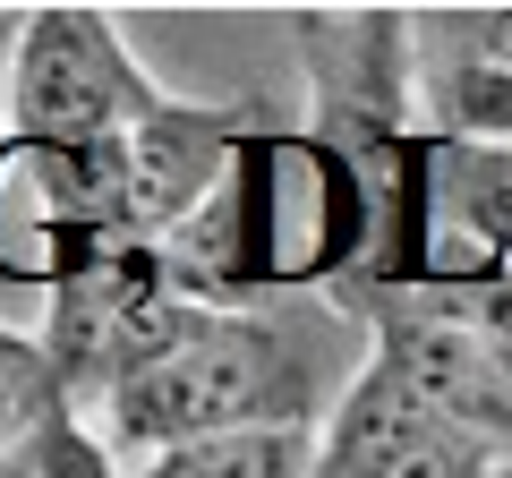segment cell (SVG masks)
<instances>
[{"instance_id": "cell-1", "label": "cell", "mask_w": 512, "mask_h": 478, "mask_svg": "<svg viewBox=\"0 0 512 478\" xmlns=\"http://www.w3.org/2000/svg\"><path fill=\"white\" fill-rule=\"evenodd\" d=\"M367 180L316 129H265L231 154L222 188L163 239V274L197 308H274L316 282H359Z\"/></svg>"}, {"instance_id": "cell-2", "label": "cell", "mask_w": 512, "mask_h": 478, "mask_svg": "<svg viewBox=\"0 0 512 478\" xmlns=\"http://www.w3.org/2000/svg\"><path fill=\"white\" fill-rule=\"evenodd\" d=\"M325 325H342V316L333 308L308 316V308H282V299L274 308H205L146 376L103 393L86 410V427L111 444L120 470L205 436H256V427H308L316 436L359 376L325 359L333 342Z\"/></svg>"}, {"instance_id": "cell-3", "label": "cell", "mask_w": 512, "mask_h": 478, "mask_svg": "<svg viewBox=\"0 0 512 478\" xmlns=\"http://www.w3.org/2000/svg\"><path fill=\"white\" fill-rule=\"evenodd\" d=\"M163 103H171V86L137 60V43H128L103 9H86V0L26 9L0 129L43 137V146H120V137L137 129V120H154Z\"/></svg>"}, {"instance_id": "cell-4", "label": "cell", "mask_w": 512, "mask_h": 478, "mask_svg": "<svg viewBox=\"0 0 512 478\" xmlns=\"http://www.w3.org/2000/svg\"><path fill=\"white\" fill-rule=\"evenodd\" d=\"M111 239H128L120 146H43L0 129V291L52 299Z\"/></svg>"}, {"instance_id": "cell-5", "label": "cell", "mask_w": 512, "mask_h": 478, "mask_svg": "<svg viewBox=\"0 0 512 478\" xmlns=\"http://www.w3.org/2000/svg\"><path fill=\"white\" fill-rule=\"evenodd\" d=\"M299 43H308V129L350 163H384V154L419 137L410 111V18L393 9H299Z\"/></svg>"}, {"instance_id": "cell-6", "label": "cell", "mask_w": 512, "mask_h": 478, "mask_svg": "<svg viewBox=\"0 0 512 478\" xmlns=\"http://www.w3.org/2000/svg\"><path fill=\"white\" fill-rule=\"evenodd\" d=\"M308 478H504V453L444 427L393 368L367 359L333 402V419L316 427Z\"/></svg>"}, {"instance_id": "cell-7", "label": "cell", "mask_w": 512, "mask_h": 478, "mask_svg": "<svg viewBox=\"0 0 512 478\" xmlns=\"http://www.w3.org/2000/svg\"><path fill=\"white\" fill-rule=\"evenodd\" d=\"M256 137V111L248 103H180L171 94L154 120L120 137V205H128V239L163 248L188 214L222 188L231 154Z\"/></svg>"}, {"instance_id": "cell-8", "label": "cell", "mask_w": 512, "mask_h": 478, "mask_svg": "<svg viewBox=\"0 0 512 478\" xmlns=\"http://www.w3.org/2000/svg\"><path fill=\"white\" fill-rule=\"evenodd\" d=\"M308 461H316L308 427H256V436H205L180 453H154L128 478H308Z\"/></svg>"}, {"instance_id": "cell-9", "label": "cell", "mask_w": 512, "mask_h": 478, "mask_svg": "<svg viewBox=\"0 0 512 478\" xmlns=\"http://www.w3.org/2000/svg\"><path fill=\"white\" fill-rule=\"evenodd\" d=\"M52 410H69V385H60L52 350H43V333L26 325H0V453L18 436H35Z\"/></svg>"}, {"instance_id": "cell-10", "label": "cell", "mask_w": 512, "mask_h": 478, "mask_svg": "<svg viewBox=\"0 0 512 478\" xmlns=\"http://www.w3.org/2000/svg\"><path fill=\"white\" fill-rule=\"evenodd\" d=\"M0 478H128V470L86 427V410H52L35 436H18L9 453H0Z\"/></svg>"}, {"instance_id": "cell-11", "label": "cell", "mask_w": 512, "mask_h": 478, "mask_svg": "<svg viewBox=\"0 0 512 478\" xmlns=\"http://www.w3.org/2000/svg\"><path fill=\"white\" fill-rule=\"evenodd\" d=\"M504 478H512V461H504Z\"/></svg>"}]
</instances>
